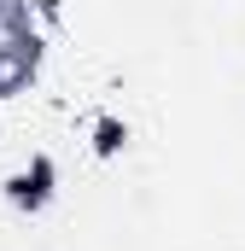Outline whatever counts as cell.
<instances>
[{
	"label": "cell",
	"mask_w": 245,
	"mask_h": 251,
	"mask_svg": "<svg viewBox=\"0 0 245 251\" xmlns=\"http://www.w3.org/2000/svg\"><path fill=\"white\" fill-rule=\"evenodd\" d=\"M47 193H53V164H47V152H29V164H18V170L6 176V199H12L18 210H41Z\"/></svg>",
	"instance_id": "obj_1"
}]
</instances>
